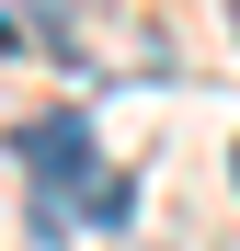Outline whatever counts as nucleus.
<instances>
[{
    "label": "nucleus",
    "mask_w": 240,
    "mask_h": 251,
    "mask_svg": "<svg viewBox=\"0 0 240 251\" xmlns=\"http://www.w3.org/2000/svg\"><path fill=\"white\" fill-rule=\"evenodd\" d=\"M12 149H23V172L46 183V217H34V228L57 240V228H69V194L92 183V126H80V114H34L23 137H12Z\"/></svg>",
    "instance_id": "1"
},
{
    "label": "nucleus",
    "mask_w": 240,
    "mask_h": 251,
    "mask_svg": "<svg viewBox=\"0 0 240 251\" xmlns=\"http://www.w3.org/2000/svg\"><path fill=\"white\" fill-rule=\"evenodd\" d=\"M229 34H240V0H229Z\"/></svg>",
    "instance_id": "2"
},
{
    "label": "nucleus",
    "mask_w": 240,
    "mask_h": 251,
    "mask_svg": "<svg viewBox=\"0 0 240 251\" xmlns=\"http://www.w3.org/2000/svg\"><path fill=\"white\" fill-rule=\"evenodd\" d=\"M229 183H240V149H229Z\"/></svg>",
    "instance_id": "3"
}]
</instances>
